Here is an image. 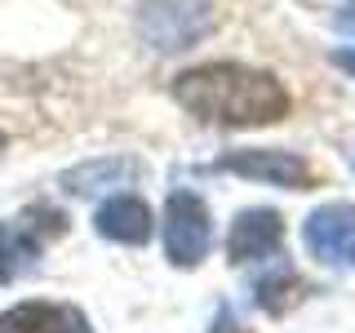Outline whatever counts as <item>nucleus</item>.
Listing matches in <instances>:
<instances>
[{
  "label": "nucleus",
  "mask_w": 355,
  "mask_h": 333,
  "mask_svg": "<svg viewBox=\"0 0 355 333\" xmlns=\"http://www.w3.org/2000/svg\"><path fill=\"white\" fill-rule=\"evenodd\" d=\"M302 240L324 262H355V209L351 205H324L302 222Z\"/></svg>",
  "instance_id": "nucleus-6"
},
{
  "label": "nucleus",
  "mask_w": 355,
  "mask_h": 333,
  "mask_svg": "<svg viewBox=\"0 0 355 333\" xmlns=\"http://www.w3.org/2000/svg\"><path fill=\"white\" fill-rule=\"evenodd\" d=\"M98 236L116 240V244H147L151 240V209L138 196H111L94 218Z\"/></svg>",
  "instance_id": "nucleus-8"
},
{
  "label": "nucleus",
  "mask_w": 355,
  "mask_h": 333,
  "mask_svg": "<svg viewBox=\"0 0 355 333\" xmlns=\"http://www.w3.org/2000/svg\"><path fill=\"white\" fill-rule=\"evenodd\" d=\"M297 289H302L297 271H293V266H280V271L262 275L253 293H258V307H262V311H271V316H284V311L297 302Z\"/></svg>",
  "instance_id": "nucleus-11"
},
{
  "label": "nucleus",
  "mask_w": 355,
  "mask_h": 333,
  "mask_svg": "<svg viewBox=\"0 0 355 333\" xmlns=\"http://www.w3.org/2000/svg\"><path fill=\"white\" fill-rule=\"evenodd\" d=\"M209 333H249V329H240V325H236V320H231V316H227V311H222V316H218V325H214V329H209Z\"/></svg>",
  "instance_id": "nucleus-12"
},
{
  "label": "nucleus",
  "mask_w": 355,
  "mask_h": 333,
  "mask_svg": "<svg viewBox=\"0 0 355 333\" xmlns=\"http://www.w3.org/2000/svg\"><path fill=\"white\" fill-rule=\"evenodd\" d=\"M338 27H342V31H355V0H351V5L338 14Z\"/></svg>",
  "instance_id": "nucleus-14"
},
{
  "label": "nucleus",
  "mask_w": 355,
  "mask_h": 333,
  "mask_svg": "<svg viewBox=\"0 0 355 333\" xmlns=\"http://www.w3.org/2000/svg\"><path fill=\"white\" fill-rule=\"evenodd\" d=\"M133 173H138V164H133V160H94V164L71 169V173L62 178V187H67V191H76V196H94V191H107V187H125Z\"/></svg>",
  "instance_id": "nucleus-9"
},
{
  "label": "nucleus",
  "mask_w": 355,
  "mask_h": 333,
  "mask_svg": "<svg viewBox=\"0 0 355 333\" xmlns=\"http://www.w3.org/2000/svg\"><path fill=\"white\" fill-rule=\"evenodd\" d=\"M138 31L151 49L182 53L214 31V5L209 0H142Z\"/></svg>",
  "instance_id": "nucleus-2"
},
{
  "label": "nucleus",
  "mask_w": 355,
  "mask_h": 333,
  "mask_svg": "<svg viewBox=\"0 0 355 333\" xmlns=\"http://www.w3.org/2000/svg\"><path fill=\"white\" fill-rule=\"evenodd\" d=\"M209 240H214V222H209L205 200L187 187L164 200V253H169L173 266H200L209 253Z\"/></svg>",
  "instance_id": "nucleus-3"
},
{
  "label": "nucleus",
  "mask_w": 355,
  "mask_h": 333,
  "mask_svg": "<svg viewBox=\"0 0 355 333\" xmlns=\"http://www.w3.org/2000/svg\"><path fill=\"white\" fill-rule=\"evenodd\" d=\"M351 164H355V160H351Z\"/></svg>",
  "instance_id": "nucleus-15"
},
{
  "label": "nucleus",
  "mask_w": 355,
  "mask_h": 333,
  "mask_svg": "<svg viewBox=\"0 0 355 333\" xmlns=\"http://www.w3.org/2000/svg\"><path fill=\"white\" fill-rule=\"evenodd\" d=\"M280 244H284V218L275 214V209H244V214L231 222L227 253H231L236 266H244V262L275 258Z\"/></svg>",
  "instance_id": "nucleus-5"
},
{
  "label": "nucleus",
  "mask_w": 355,
  "mask_h": 333,
  "mask_svg": "<svg viewBox=\"0 0 355 333\" xmlns=\"http://www.w3.org/2000/svg\"><path fill=\"white\" fill-rule=\"evenodd\" d=\"M0 333H89L85 311L58 302H18L0 311Z\"/></svg>",
  "instance_id": "nucleus-7"
},
{
  "label": "nucleus",
  "mask_w": 355,
  "mask_h": 333,
  "mask_svg": "<svg viewBox=\"0 0 355 333\" xmlns=\"http://www.w3.org/2000/svg\"><path fill=\"white\" fill-rule=\"evenodd\" d=\"M36 253H40V244L31 240L27 231L0 222V280H18L22 271H31Z\"/></svg>",
  "instance_id": "nucleus-10"
},
{
  "label": "nucleus",
  "mask_w": 355,
  "mask_h": 333,
  "mask_svg": "<svg viewBox=\"0 0 355 333\" xmlns=\"http://www.w3.org/2000/svg\"><path fill=\"white\" fill-rule=\"evenodd\" d=\"M218 169L253 178V182H271V187H293V191L315 187V169L297 151H231L218 160Z\"/></svg>",
  "instance_id": "nucleus-4"
},
{
  "label": "nucleus",
  "mask_w": 355,
  "mask_h": 333,
  "mask_svg": "<svg viewBox=\"0 0 355 333\" xmlns=\"http://www.w3.org/2000/svg\"><path fill=\"white\" fill-rule=\"evenodd\" d=\"M173 98L205 125L262 129L288 116V89L271 71L244 62H205L173 80Z\"/></svg>",
  "instance_id": "nucleus-1"
},
{
  "label": "nucleus",
  "mask_w": 355,
  "mask_h": 333,
  "mask_svg": "<svg viewBox=\"0 0 355 333\" xmlns=\"http://www.w3.org/2000/svg\"><path fill=\"white\" fill-rule=\"evenodd\" d=\"M333 62H338L342 71H351V76H355V49H338V53H333Z\"/></svg>",
  "instance_id": "nucleus-13"
}]
</instances>
